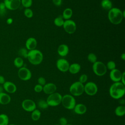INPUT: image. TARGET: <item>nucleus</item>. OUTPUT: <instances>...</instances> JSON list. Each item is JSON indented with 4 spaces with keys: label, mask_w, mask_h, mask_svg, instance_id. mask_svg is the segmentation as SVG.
I'll use <instances>...</instances> for the list:
<instances>
[{
    "label": "nucleus",
    "mask_w": 125,
    "mask_h": 125,
    "mask_svg": "<svg viewBox=\"0 0 125 125\" xmlns=\"http://www.w3.org/2000/svg\"><path fill=\"white\" fill-rule=\"evenodd\" d=\"M84 92L89 96L95 95L98 92V86L93 82H87L84 85Z\"/></svg>",
    "instance_id": "obj_8"
},
{
    "label": "nucleus",
    "mask_w": 125,
    "mask_h": 125,
    "mask_svg": "<svg viewBox=\"0 0 125 125\" xmlns=\"http://www.w3.org/2000/svg\"><path fill=\"white\" fill-rule=\"evenodd\" d=\"M9 124V117L4 113L0 114V125H8Z\"/></svg>",
    "instance_id": "obj_25"
},
{
    "label": "nucleus",
    "mask_w": 125,
    "mask_h": 125,
    "mask_svg": "<svg viewBox=\"0 0 125 125\" xmlns=\"http://www.w3.org/2000/svg\"><path fill=\"white\" fill-rule=\"evenodd\" d=\"M87 76L85 74H83L82 75H81L80 76V77H79V82H80V83H85L87 80Z\"/></svg>",
    "instance_id": "obj_36"
},
{
    "label": "nucleus",
    "mask_w": 125,
    "mask_h": 125,
    "mask_svg": "<svg viewBox=\"0 0 125 125\" xmlns=\"http://www.w3.org/2000/svg\"><path fill=\"white\" fill-rule=\"evenodd\" d=\"M121 58L122 60L123 61H125V53H123L121 54Z\"/></svg>",
    "instance_id": "obj_44"
},
{
    "label": "nucleus",
    "mask_w": 125,
    "mask_h": 125,
    "mask_svg": "<svg viewBox=\"0 0 125 125\" xmlns=\"http://www.w3.org/2000/svg\"><path fill=\"white\" fill-rule=\"evenodd\" d=\"M81 66L78 63H73L70 64L68 71L72 74H76L80 72Z\"/></svg>",
    "instance_id": "obj_21"
},
{
    "label": "nucleus",
    "mask_w": 125,
    "mask_h": 125,
    "mask_svg": "<svg viewBox=\"0 0 125 125\" xmlns=\"http://www.w3.org/2000/svg\"><path fill=\"white\" fill-rule=\"evenodd\" d=\"M6 13V8L3 2H0V16H4Z\"/></svg>",
    "instance_id": "obj_33"
},
{
    "label": "nucleus",
    "mask_w": 125,
    "mask_h": 125,
    "mask_svg": "<svg viewBox=\"0 0 125 125\" xmlns=\"http://www.w3.org/2000/svg\"><path fill=\"white\" fill-rule=\"evenodd\" d=\"M21 5L25 8L30 7L32 5V0H21Z\"/></svg>",
    "instance_id": "obj_31"
},
{
    "label": "nucleus",
    "mask_w": 125,
    "mask_h": 125,
    "mask_svg": "<svg viewBox=\"0 0 125 125\" xmlns=\"http://www.w3.org/2000/svg\"><path fill=\"white\" fill-rule=\"evenodd\" d=\"M13 19L11 18H9L7 19L6 20V23L7 24H11L13 23Z\"/></svg>",
    "instance_id": "obj_43"
},
{
    "label": "nucleus",
    "mask_w": 125,
    "mask_h": 125,
    "mask_svg": "<svg viewBox=\"0 0 125 125\" xmlns=\"http://www.w3.org/2000/svg\"><path fill=\"white\" fill-rule=\"evenodd\" d=\"M69 92L72 96H81L84 92V85L79 81L75 82L70 85Z\"/></svg>",
    "instance_id": "obj_5"
},
{
    "label": "nucleus",
    "mask_w": 125,
    "mask_h": 125,
    "mask_svg": "<svg viewBox=\"0 0 125 125\" xmlns=\"http://www.w3.org/2000/svg\"><path fill=\"white\" fill-rule=\"evenodd\" d=\"M74 110L75 113L78 115H83L84 114L87 110V107L85 105L83 104H76Z\"/></svg>",
    "instance_id": "obj_19"
},
{
    "label": "nucleus",
    "mask_w": 125,
    "mask_h": 125,
    "mask_svg": "<svg viewBox=\"0 0 125 125\" xmlns=\"http://www.w3.org/2000/svg\"><path fill=\"white\" fill-rule=\"evenodd\" d=\"M3 88L8 93H14L17 91V86L15 84L10 81H5L3 84Z\"/></svg>",
    "instance_id": "obj_15"
},
{
    "label": "nucleus",
    "mask_w": 125,
    "mask_h": 125,
    "mask_svg": "<svg viewBox=\"0 0 125 125\" xmlns=\"http://www.w3.org/2000/svg\"><path fill=\"white\" fill-rule=\"evenodd\" d=\"M101 5L103 9L108 11L112 8V3L110 0H102Z\"/></svg>",
    "instance_id": "obj_23"
},
{
    "label": "nucleus",
    "mask_w": 125,
    "mask_h": 125,
    "mask_svg": "<svg viewBox=\"0 0 125 125\" xmlns=\"http://www.w3.org/2000/svg\"><path fill=\"white\" fill-rule=\"evenodd\" d=\"M5 82V80L4 77L2 75H0V84H3Z\"/></svg>",
    "instance_id": "obj_42"
},
{
    "label": "nucleus",
    "mask_w": 125,
    "mask_h": 125,
    "mask_svg": "<svg viewBox=\"0 0 125 125\" xmlns=\"http://www.w3.org/2000/svg\"><path fill=\"white\" fill-rule=\"evenodd\" d=\"M125 85L121 82L114 83L109 89L110 97L116 100L120 99L122 98L125 94Z\"/></svg>",
    "instance_id": "obj_1"
},
{
    "label": "nucleus",
    "mask_w": 125,
    "mask_h": 125,
    "mask_svg": "<svg viewBox=\"0 0 125 125\" xmlns=\"http://www.w3.org/2000/svg\"><path fill=\"white\" fill-rule=\"evenodd\" d=\"M70 64L69 62L64 59H59L56 62V66L59 70L62 72L68 71Z\"/></svg>",
    "instance_id": "obj_12"
},
{
    "label": "nucleus",
    "mask_w": 125,
    "mask_h": 125,
    "mask_svg": "<svg viewBox=\"0 0 125 125\" xmlns=\"http://www.w3.org/2000/svg\"><path fill=\"white\" fill-rule=\"evenodd\" d=\"M92 70L93 72L98 76H103L104 75L107 71L105 64L100 61H97L93 63Z\"/></svg>",
    "instance_id": "obj_7"
},
{
    "label": "nucleus",
    "mask_w": 125,
    "mask_h": 125,
    "mask_svg": "<svg viewBox=\"0 0 125 125\" xmlns=\"http://www.w3.org/2000/svg\"><path fill=\"white\" fill-rule=\"evenodd\" d=\"M42 89H43V86H42L40 84H36L34 88V91L37 93H40V92H42Z\"/></svg>",
    "instance_id": "obj_38"
},
{
    "label": "nucleus",
    "mask_w": 125,
    "mask_h": 125,
    "mask_svg": "<svg viewBox=\"0 0 125 125\" xmlns=\"http://www.w3.org/2000/svg\"></svg>",
    "instance_id": "obj_48"
},
{
    "label": "nucleus",
    "mask_w": 125,
    "mask_h": 125,
    "mask_svg": "<svg viewBox=\"0 0 125 125\" xmlns=\"http://www.w3.org/2000/svg\"><path fill=\"white\" fill-rule=\"evenodd\" d=\"M18 76L21 80L26 81L29 80L31 78L32 73L28 68L22 66L19 69Z\"/></svg>",
    "instance_id": "obj_9"
},
{
    "label": "nucleus",
    "mask_w": 125,
    "mask_h": 125,
    "mask_svg": "<svg viewBox=\"0 0 125 125\" xmlns=\"http://www.w3.org/2000/svg\"><path fill=\"white\" fill-rule=\"evenodd\" d=\"M38 83L39 84L43 86L46 84V80L44 77H40L38 79Z\"/></svg>",
    "instance_id": "obj_37"
},
{
    "label": "nucleus",
    "mask_w": 125,
    "mask_h": 125,
    "mask_svg": "<svg viewBox=\"0 0 125 125\" xmlns=\"http://www.w3.org/2000/svg\"><path fill=\"white\" fill-rule=\"evenodd\" d=\"M41 116V112L39 110L35 109L33 111H32L31 118L33 121H38L40 118Z\"/></svg>",
    "instance_id": "obj_27"
},
{
    "label": "nucleus",
    "mask_w": 125,
    "mask_h": 125,
    "mask_svg": "<svg viewBox=\"0 0 125 125\" xmlns=\"http://www.w3.org/2000/svg\"><path fill=\"white\" fill-rule=\"evenodd\" d=\"M106 68L107 69H109L110 70V71L113 70V69H114L116 68V63L115 62L113 61H108L107 63H106Z\"/></svg>",
    "instance_id": "obj_34"
},
{
    "label": "nucleus",
    "mask_w": 125,
    "mask_h": 125,
    "mask_svg": "<svg viewBox=\"0 0 125 125\" xmlns=\"http://www.w3.org/2000/svg\"><path fill=\"white\" fill-rule=\"evenodd\" d=\"M38 105L39 107H40V108L42 109H46L49 106L46 101H45L44 100H42V99L40 100L38 102Z\"/></svg>",
    "instance_id": "obj_29"
},
{
    "label": "nucleus",
    "mask_w": 125,
    "mask_h": 125,
    "mask_svg": "<svg viewBox=\"0 0 125 125\" xmlns=\"http://www.w3.org/2000/svg\"><path fill=\"white\" fill-rule=\"evenodd\" d=\"M37 45V41L33 37H30L27 39L25 42L26 48L28 50H32L36 49Z\"/></svg>",
    "instance_id": "obj_17"
},
{
    "label": "nucleus",
    "mask_w": 125,
    "mask_h": 125,
    "mask_svg": "<svg viewBox=\"0 0 125 125\" xmlns=\"http://www.w3.org/2000/svg\"><path fill=\"white\" fill-rule=\"evenodd\" d=\"M122 76V72L119 69L115 68L110 71L109 77L113 82H119L121 81Z\"/></svg>",
    "instance_id": "obj_14"
},
{
    "label": "nucleus",
    "mask_w": 125,
    "mask_h": 125,
    "mask_svg": "<svg viewBox=\"0 0 125 125\" xmlns=\"http://www.w3.org/2000/svg\"><path fill=\"white\" fill-rule=\"evenodd\" d=\"M60 125H66L67 124V120L64 117H61L59 119Z\"/></svg>",
    "instance_id": "obj_39"
},
{
    "label": "nucleus",
    "mask_w": 125,
    "mask_h": 125,
    "mask_svg": "<svg viewBox=\"0 0 125 125\" xmlns=\"http://www.w3.org/2000/svg\"><path fill=\"white\" fill-rule=\"evenodd\" d=\"M62 99V95L59 93L55 92L49 95L46 101L48 104V106H56L59 105L61 103Z\"/></svg>",
    "instance_id": "obj_6"
},
{
    "label": "nucleus",
    "mask_w": 125,
    "mask_h": 125,
    "mask_svg": "<svg viewBox=\"0 0 125 125\" xmlns=\"http://www.w3.org/2000/svg\"><path fill=\"white\" fill-rule=\"evenodd\" d=\"M21 107L26 111L32 112L36 108V104L31 99H25L21 103Z\"/></svg>",
    "instance_id": "obj_11"
},
{
    "label": "nucleus",
    "mask_w": 125,
    "mask_h": 125,
    "mask_svg": "<svg viewBox=\"0 0 125 125\" xmlns=\"http://www.w3.org/2000/svg\"><path fill=\"white\" fill-rule=\"evenodd\" d=\"M27 58L30 63L33 65H36L42 63L43 61V57L41 51L35 49L28 51Z\"/></svg>",
    "instance_id": "obj_3"
},
{
    "label": "nucleus",
    "mask_w": 125,
    "mask_h": 125,
    "mask_svg": "<svg viewBox=\"0 0 125 125\" xmlns=\"http://www.w3.org/2000/svg\"><path fill=\"white\" fill-rule=\"evenodd\" d=\"M125 72H122V78H121V82L123 84H124V85H125Z\"/></svg>",
    "instance_id": "obj_41"
},
{
    "label": "nucleus",
    "mask_w": 125,
    "mask_h": 125,
    "mask_svg": "<svg viewBox=\"0 0 125 125\" xmlns=\"http://www.w3.org/2000/svg\"><path fill=\"white\" fill-rule=\"evenodd\" d=\"M87 60L89 62L94 63L97 61V57L94 53H90L87 55Z\"/></svg>",
    "instance_id": "obj_30"
},
{
    "label": "nucleus",
    "mask_w": 125,
    "mask_h": 125,
    "mask_svg": "<svg viewBox=\"0 0 125 125\" xmlns=\"http://www.w3.org/2000/svg\"><path fill=\"white\" fill-rule=\"evenodd\" d=\"M122 13H123V16L124 18L125 17V11L124 10L123 11H122Z\"/></svg>",
    "instance_id": "obj_45"
},
{
    "label": "nucleus",
    "mask_w": 125,
    "mask_h": 125,
    "mask_svg": "<svg viewBox=\"0 0 125 125\" xmlns=\"http://www.w3.org/2000/svg\"><path fill=\"white\" fill-rule=\"evenodd\" d=\"M64 21L62 16H59L56 17L54 21V23L58 27H61L63 26Z\"/></svg>",
    "instance_id": "obj_28"
},
{
    "label": "nucleus",
    "mask_w": 125,
    "mask_h": 125,
    "mask_svg": "<svg viewBox=\"0 0 125 125\" xmlns=\"http://www.w3.org/2000/svg\"><path fill=\"white\" fill-rule=\"evenodd\" d=\"M64 31L69 34H73L76 30L77 26L75 22L72 20H65L63 24Z\"/></svg>",
    "instance_id": "obj_10"
},
{
    "label": "nucleus",
    "mask_w": 125,
    "mask_h": 125,
    "mask_svg": "<svg viewBox=\"0 0 125 125\" xmlns=\"http://www.w3.org/2000/svg\"><path fill=\"white\" fill-rule=\"evenodd\" d=\"M8 125H16L13 124H8Z\"/></svg>",
    "instance_id": "obj_46"
},
{
    "label": "nucleus",
    "mask_w": 125,
    "mask_h": 125,
    "mask_svg": "<svg viewBox=\"0 0 125 125\" xmlns=\"http://www.w3.org/2000/svg\"><path fill=\"white\" fill-rule=\"evenodd\" d=\"M57 90V86L56 84L52 83H46L43 86L42 91L46 94L50 95L52 94Z\"/></svg>",
    "instance_id": "obj_16"
},
{
    "label": "nucleus",
    "mask_w": 125,
    "mask_h": 125,
    "mask_svg": "<svg viewBox=\"0 0 125 125\" xmlns=\"http://www.w3.org/2000/svg\"><path fill=\"white\" fill-rule=\"evenodd\" d=\"M52 2L57 6H60L62 4V0H52Z\"/></svg>",
    "instance_id": "obj_40"
},
{
    "label": "nucleus",
    "mask_w": 125,
    "mask_h": 125,
    "mask_svg": "<svg viewBox=\"0 0 125 125\" xmlns=\"http://www.w3.org/2000/svg\"><path fill=\"white\" fill-rule=\"evenodd\" d=\"M11 98L10 96L5 92H0V104L6 105L9 104L11 102Z\"/></svg>",
    "instance_id": "obj_20"
},
{
    "label": "nucleus",
    "mask_w": 125,
    "mask_h": 125,
    "mask_svg": "<svg viewBox=\"0 0 125 125\" xmlns=\"http://www.w3.org/2000/svg\"><path fill=\"white\" fill-rule=\"evenodd\" d=\"M28 52V50L26 48H21L19 50V55L24 58H27Z\"/></svg>",
    "instance_id": "obj_32"
},
{
    "label": "nucleus",
    "mask_w": 125,
    "mask_h": 125,
    "mask_svg": "<svg viewBox=\"0 0 125 125\" xmlns=\"http://www.w3.org/2000/svg\"><path fill=\"white\" fill-rule=\"evenodd\" d=\"M115 114L119 117L123 116L125 114V106L123 105H120L116 107L115 109Z\"/></svg>",
    "instance_id": "obj_24"
},
{
    "label": "nucleus",
    "mask_w": 125,
    "mask_h": 125,
    "mask_svg": "<svg viewBox=\"0 0 125 125\" xmlns=\"http://www.w3.org/2000/svg\"><path fill=\"white\" fill-rule=\"evenodd\" d=\"M107 17L109 21L115 25L121 23L124 19L122 11L116 7H112L108 11Z\"/></svg>",
    "instance_id": "obj_2"
},
{
    "label": "nucleus",
    "mask_w": 125,
    "mask_h": 125,
    "mask_svg": "<svg viewBox=\"0 0 125 125\" xmlns=\"http://www.w3.org/2000/svg\"><path fill=\"white\" fill-rule=\"evenodd\" d=\"M3 2L6 8L10 10H17L21 4V0H4Z\"/></svg>",
    "instance_id": "obj_13"
},
{
    "label": "nucleus",
    "mask_w": 125,
    "mask_h": 125,
    "mask_svg": "<svg viewBox=\"0 0 125 125\" xmlns=\"http://www.w3.org/2000/svg\"><path fill=\"white\" fill-rule=\"evenodd\" d=\"M73 15V11L70 8H65L63 12L62 15V17L63 19L65 20H70Z\"/></svg>",
    "instance_id": "obj_22"
},
{
    "label": "nucleus",
    "mask_w": 125,
    "mask_h": 125,
    "mask_svg": "<svg viewBox=\"0 0 125 125\" xmlns=\"http://www.w3.org/2000/svg\"><path fill=\"white\" fill-rule=\"evenodd\" d=\"M69 47L67 45L65 44H60L57 50V52L58 54L62 57H64L67 55L69 53Z\"/></svg>",
    "instance_id": "obj_18"
},
{
    "label": "nucleus",
    "mask_w": 125,
    "mask_h": 125,
    "mask_svg": "<svg viewBox=\"0 0 125 125\" xmlns=\"http://www.w3.org/2000/svg\"><path fill=\"white\" fill-rule=\"evenodd\" d=\"M24 64L23 60L21 57H16L14 60V65L17 68H21L23 66Z\"/></svg>",
    "instance_id": "obj_26"
},
{
    "label": "nucleus",
    "mask_w": 125,
    "mask_h": 125,
    "mask_svg": "<svg viewBox=\"0 0 125 125\" xmlns=\"http://www.w3.org/2000/svg\"><path fill=\"white\" fill-rule=\"evenodd\" d=\"M61 103L67 109H73L76 105V100L72 95L65 94L62 96Z\"/></svg>",
    "instance_id": "obj_4"
},
{
    "label": "nucleus",
    "mask_w": 125,
    "mask_h": 125,
    "mask_svg": "<svg viewBox=\"0 0 125 125\" xmlns=\"http://www.w3.org/2000/svg\"><path fill=\"white\" fill-rule=\"evenodd\" d=\"M24 15L27 18H31L33 16V11L29 8H25L24 10Z\"/></svg>",
    "instance_id": "obj_35"
},
{
    "label": "nucleus",
    "mask_w": 125,
    "mask_h": 125,
    "mask_svg": "<svg viewBox=\"0 0 125 125\" xmlns=\"http://www.w3.org/2000/svg\"><path fill=\"white\" fill-rule=\"evenodd\" d=\"M66 125H70V124H67Z\"/></svg>",
    "instance_id": "obj_47"
}]
</instances>
